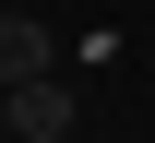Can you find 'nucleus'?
Returning a JSON list of instances; mask_svg holds the SVG:
<instances>
[{"mask_svg": "<svg viewBox=\"0 0 155 143\" xmlns=\"http://www.w3.org/2000/svg\"><path fill=\"white\" fill-rule=\"evenodd\" d=\"M72 119H84V96H72L60 72H36V83H12V131H24V143H60Z\"/></svg>", "mask_w": 155, "mask_h": 143, "instance_id": "f257e3e1", "label": "nucleus"}, {"mask_svg": "<svg viewBox=\"0 0 155 143\" xmlns=\"http://www.w3.org/2000/svg\"><path fill=\"white\" fill-rule=\"evenodd\" d=\"M48 60H60V48H48V24H36V12H0V83H36Z\"/></svg>", "mask_w": 155, "mask_h": 143, "instance_id": "f03ea898", "label": "nucleus"}, {"mask_svg": "<svg viewBox=\"0 0 155 143\" xmlns=\"http://www.w3.org/2000/svg\"><path fill=\"white\" fill-rule=\"evenodd\" d=\"M0 131H12V83H0Z\"/></svg>", "mask_w": 155, "mask_h": 143, "instance_id": "7ed1b4c3", "label": "nucleus"}]
</instances>
